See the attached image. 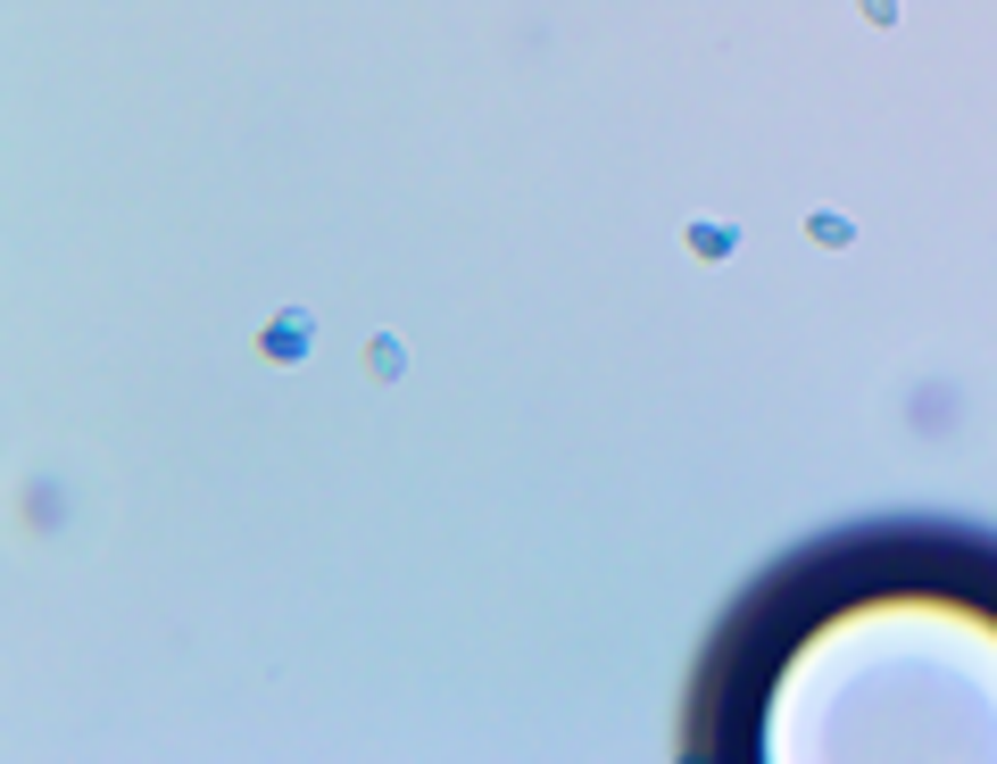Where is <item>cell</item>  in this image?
I'll return each instance as SVG.
<instances>
[{
	"mask_svg": "<svg viewBox=\"0 0 997 764\" xmlns=\"http://www.w3.org/2000/svg\"><path fill=\"white\" fill-rule=\"evenodd\" d=\"M266 350H275V357H300V350H308V317H300V308H291V317H275Z\"/></svg>",
	"mask_w": 997,
	"mask_h": 764,
	"instance_id": "cell-1",
	"label": "cell"
}]
</instances>
